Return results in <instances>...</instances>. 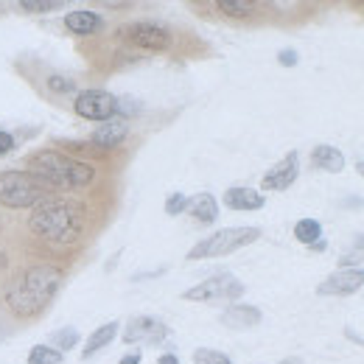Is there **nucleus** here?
I'll return each mask as SVG.
<instances>
[{
  "instance_id": "5",
  "label": "nucleus",
  "mask_w": 364,
  "mask_h": 364,
  "mask_svg": "<svg viewBox=\"0 0 364 364\" xmlns=\"http://www.w3.org/2000/svg\"><path fill=\"white\" fill-rule=\"evenodd\" d=\"M46 196L48 191L28 171H20V168L0 171V205L11 210H23V208L40 205Z\"/></svg>"
},
{
  "instance_id": "7",
  "label": "nucleus",
  "mask_w": 364,
  "mask_h": 364,
  "mask_svg": "<svg viewBox=\"0 0 364 364\" xmlns=\"http://www.w3.org/2000/svg\"><path fill=\"white\" fill-rule=\"evenodd\" d=\"M118 40H124L127 46L140 48V50H151V53H160V50H168L174 37L171 31L163 26V23H154V20H135V23H127L118 28Z\"/></svg>"
},
{
  "instance_id": "25",
  "label": "nucleus",
  "mask_w": 364,
  "mask_h": 364,
  "mask_svg": "<svg viewBox=\"0 0 364 364\" xmlns=\"http://www.w3.org/2000/svg\"><path fill=\"white\" fill-rule=\"evenodd\" d=\"M182 210H188V196L185 193H168V199H166V213L168 216H180Z\"/></svg>"
},
{
  "instance_id": "18",
  "label": "nucleus",
  "mask_w": 364,
  "mask_h": 364,
  "mask_svg": "<svg viewBox=\"0 0 364 364\" xmlns=\"http://www.w3.org/2000/svg\"><path fill=\"white\" fill-rule=\"evenodd\" d=\"M118 328H121V325H118L115 319H112V322H104L101 328H95L90 333V339H87V345H85V350H82V359H92L101 348H107V345L118 336Z\"/></svg>"
},
{
  "instance_id": "37",
  "label": "nucleus",
  "mask_w": 364,
  "mask_h": 364,
  "mask_svg": "<svg viewBox=\"0 0 364 364\" xmlns=\"http://www.w3.org/2000/svg\"><path fill=\"white\" fill-rule=\"evenodd\" d=\"M277 364H303V359H283V362H277Z\"/></svg>"
},
{
  "instance_id": "26",
  "label": "nucleus",
  "mask_w": 364,
  "mask_h": 364,
  "mask_svg": "<svg viewBox=\"0 0 364 364\" xmlns=\"http://www.w3.org/2000/svg\"><path fill=\"white\" fill-rule=\"evenodd\" d=\"M48 87H50L53 92H73L76 90V85H73L68 76H50V79H48Z\"/></svg>"
},
{
  "instance_id": "34",
  "label": "nucleus",
  "mask_w": 364,
  "mask_h": 364,
  "mask_svg": "<svg viewBox=\"0 0 364 364\" xmlns=\"http://www.w3.org/2000/svg\"><path fill=\"white\" fill-rule=\"evenodd\" d=\"M353 247H356V252H364V232H359V235H356Z\"/></svg>"
},
{
  "instance_id": "6",
  "label": "nucleus",
  "mask_w": 364,
  "mask_h": 364,
  "mask_svg": "<svg viewBox=\"0 0 364 364\" xmlns=\"http://www.w3.org/2000/svg\"><path fill=\"white\" fill-rule=\"evenodd\" d=\"M244 294V283L230 272L210 274L208 280L191 286L182 291V300H191V303H235L238 297Z\"/></svg>"
},
{
  "instance_id": "19",
  "label": "nucleus",
  "mask_w": 364,
  "mask_h": 364,
  "mask_svg": "<svg viewBox=\"0 0 364 364\" xmlns=\"http://www.w3.org/2000/svg\"><path fill=\"white\" fill-rule=\"evenodd\" d=\"M216 9L228 17H250L261 9V3H252V0H219Z\"/></svg>"
},
{
  "instance_id": "35",
  "label": "nucleus",
  "mask_w": 364,
  "mask_h": 364,
  "mask_svg": "<svg viewBox=\"0 0 364 364\" xmlns=\"http://www.w3.org/2000/svg\"><path fill=\"white\" fill-rule=\"evenodd\" d=\"M6 267H9V258H6V252H3V250H0V272H3V269H6Z\"/></svg>"
},
{
  "instance_id": "38",
  "label": "nucleus",
  "mask_w": 364,
  "mask_h": 364,
  "mask_svg": "<svg viewBox=\"0 0 364 364\" xmlns=\"http://www.w3.org/2000/svg\"><path fill=\"white\" fill-rule=\"evenodd\" d=\"M356 168H359V174L364 177V160H359V163H356Z\"/></svg>"
},
{
  "instance_id": "20",
  "label": "nucleus",
  "mask_w": 364,
  "mask_h": 364,
  "mask_svg": "<svg viewBox=\"0 0 364 364\" xmlns=\"http://www.w3.org/2000/svg\"><path fill=\"white\" fill-rule=\"evenodd\" d=\"M294 238H297L300 244L311 247V244H317L319 238H322V225H319L317 219H300V222L294 225Z\"/></svg>"
},
{
  "instance_id": "28",
  "label": "nucleus",
  "mask_w": 364,
  "mask_h": 364,
  "mask_svg": "<svg viewBox=\"0 0 364 364\" xmlns=\"http://www.w3.org/2000/svg\"><path fill=\"white\" fill-rule=\"evenodd\" d=\"M277 62H280L283 68H294V65L300 62V56H297V50H294V48H283V50L277 53Z\"/></svg>"
},
{
  "instance_id": "21",
  "label": "nucleus",
  "mask_w": 364,
  "mask_h": 364,
  "mask_svg": "<svg viewBox=\"0 0 364 364\" xmlns=\"http://www.w3.org/2000/svg\"><path fill=\"white\" fill-rule=\"evenodd\" d=\"M26 362L28 364H62L65 362V353H59V350L50 348V345H34V348L28 350Z\"/></svg>"
},
{
  "instance_id": "30",
  "label": "nucleus",
  "mask_w": 364,
  "mask_h": 364,
  "mask_svg": "<svg viewBox=\"0 0 364 364\" xmlns=\"http://www.w3.org/2000/svg\"><path fill=\"white\" fill-rule=\"evenodd\" d=\"M11 149H14V137L9 132H0V157H6Z\"/></svg>"
},
{
  "instance_id": "29",
  "label": "nucleus",
  "mask_w": 364,
  "mask_h": 364,
  "mask_svg": "<svg viewBox=\"0 0 364 364\" xmlns=\"http://www.w3.org/2000/svg\"><path fill=\"white\" fill-rule=\"evenodd\" d=\"M118 112L121 115H137L140 112V104H137L135 98H129V95L127 98H118Z\"/></svg>"
},
{
  "instance_id": "31",
  "label": "nucleus",
  "mask_w": 364,
  "mask_h": 364,
  "mask_svg": "<svg viewBox=\"0 0 364 364\" xmlns=\"http://www.w3.org/2000/svg\"><path fill=\"white\" fill-rule=\"evenodd\" d=\"M118 364H140V350H132V353H127L124 359Z\"/></svg>"
},
{
  "instance_id": "8",
  "label": "nucleus",
  "mask_w": 364,
  "mask_h": 364,
  "mask_svg": "<svg viewBox=\"0 0 364 364\" xmlns=\"http://www.w3.org/2000/svg\"><path fill=\"white\" fill-rule=\"evenodd\" d=\"M73 109L85 121L107 124L118 115V98L107 90H82L73 101Z\"/></svg>"
},
{
  "instance_id": "22",
  "label": "nucleus",
  "mask_w": 364,
  "mask_h": 364,
  "mask_svg": "<svg viewBox=\"0 0 364 364\" xmlns=\"http://www.w3.org/2000/svg\"><path fill=\"white\" fill-rule=\"evenodd\" d=\"M50 342H53V348H56L59 353H65V350L76 348V342H79V331H76V328H59V331L50 333Z\"/></svg>"
},
{
  "instance_id": "11",
  "label": "nucleus",
  "mask_w": 364,
  "mask_h": 364,
  "mask_svg": "<svg viewBox=\"0 0 364 364\" xmlns=\"http://www.w3.org/2000/svg\"><path fill=\"white\" fill-rule=\"evenodd\" d=\"M297 177H300V157H297V151H289L280 163H274L272 168L264 174L261 188L264 191H286V188L294 185Z\"/></svg>"
},
{
  "instance_id": "9",
  "label": "nucleus",
  "mask_w": 364,
  "mask_h": 364,
  "mask_svg": "<svg viewBox=\"0 0 364 364\" xmlns=\"http://www.w3.org/2000/svg\"><path fill=\"white\" fill-rule=\"evenodd\" d=\"M168 336V325L163 319L149 317V314H140V317H132L124 328V342L127 345H157Z\"/></svg>"
},
{
  "instance_id": "13",
  "label": "nucleus",
  "mask_w": 364,
  "mask_h": 364,
  "mask_svg": "<svg viewBox=\"0 0 364 364\" xmlns=\"http://www.w3.org/2000/svg\"><path fill=\"white\" fill-rule=\"evenodd\" d=\"M261 309L255 306H247V303H235V306H228L222 311V325L225 328H232V331H250L255 325H261Z\"/></svg>"
},
{
  "instance_id": "27",
  "label": "nucleus",
  "mask_w": 364,
  "mask_h": 364,
  "mask_svg": "<svg viewBox=\"0 0 364 364\" xmlns=\"http://www.w3.org/2000/svg\"><path fill=\"white\" fill-rule=\"evenodd\" d=\"M339 267L342 269H362V252H345L339 258Z\"/></svg>"
},
{
  "instance_id": "36",
  "label": "nucleus",
  "mask_w": 364,
  "mask_h": 364,
  "mask_svg": "<svg viewBox=\"0 0 364 364\" xmlns=\"http://www.w3.org/2000/svg\"><path fill=\"white\" fill-rule=\"evenodd\" d=\"M311 250H314V252H322V250H325V241H322V238H319L317 244H311Z\"/></svg>"
},
{
  "instance_id": "2",
  "label": "nucleus",
  "mask_w": 364,
  "mask_h": 364,
  "mask_svg": "<svg viewBox=\"0 0 364 364\" xmlns=\"http://www.w3.org/2000/svg\"><path fill=\"white\" fill-rule=\"evenodd\" d=\"M62 286V269L53 264H34L17 274L6 291V306L14 317L28 319L46 311Z\"/></svg>"
},
{
  "instance_id": "17",
  "label": "nucleus",
  "mask_w": 364,
  "mask_h": 364,
  "mask_svg": "<svg viewBox=\"0 0 364 364\" xmlns=\"http://www.w3.org/2000/svg\"><path fill=\"white\" fill-rule=\"evenodd\" d=\"M311 166L317 171H328V174H339L345 168V154L336 149V146H328L322 143L311 151Z\"/></svg>"
},
{
  "instance_id": "12",
  "label": "nucleus",
  "mask_w": 364,
  "mask_h": 364,
  "mask_svg": "<svg viewBox=\"0 0 364 364\" xmlns=\"http://www.w3.org/2000/svg\"><path fill=\"white\" fill-rule=\"evenodd\" d=\"M127 137H129V124H127V118H112V121L101 124V127L92 132L90 143L95 149H101V151H115Z\"/></svg>"
},
{
  "instance_id": "16",
  "label": "nucleus",
  "mask_w": 364,
  "mask_h": 364,
  "mask_svg": "<svg viewBox=\"0 0 364 364\" xmlns=\"http://www.w3.org/2000/svg\"><path fill=\"white\" fill-rule=\"evenodd\" d=\"M188 213L199 225H213L219 219V202L213 193H196L193 199H188Z\"/></svg>"
},
{
  "instance_id": "32",
  "label": "nucleus",
  "mask_w": 364,
  "mask_h": 364,
  "mask_svg": "<svg viewBox=\"0 0 364 364\" xmlns=\"http://www.w3.org/2000/svg\"><path fill=\"white\" fill-rule=\"evenodd\" d=\"M345 336H348V339H353V342H359V345H364V336L362 333H356L353 328H345Z\"/></svg>"
},
{
  "instance_id": "14",
  "label": "nucleus",
  "mask_w": 364,
  "mask_h": 364,
  "mask_svg": "<svg viewBox=\"0 0 364 364\" xmlns=\"http://www.w3.org/2000/svg\"><path fill=\"white\" fill-rule=\"evenodd\" d=\"M65 28L76 37H92L104 28V20H101V14H95L90 9H76V11L65 14Z\"/></svg>"
},
{
  "instance_id": "24",
  "label": "nucleus",
  "mask_w": 364,
  "mask_h": 364,
  "mask_svg": "<svg viewBox=\"0 0 364 364\" xmlns=\"http://www.w3.org/2000/svg\"><path fill=\"white\" fill-rule=\"evenodd\" d=\"M193 364H232V362H230V356H225L222 350L199 348V350H193Z\"/></svg>"
},
{
  "instance_id": "10",
  "label": "nucleus",
  "mask_w": 364,
  "mask_h": 364,
  "mask_svg": "<svg viewBox=\"0 0 364 364\" xmlns=\"http://www.w3.org/2000/svg\"><path fill=\"white\" fill-rule=\"evenodd\" d=\"M364 289V269H339L328 274L317 286V294L322 297H348Z\"/></svg>"
},
{
  "instance_id": "15",
  "label": "nucleus",
  "mask_w": 364,
  "mask_h": 364,
  "mask_svg": "<svg viewBox=\"0 0 364 364\" xmlns=\"http://www.w3.org/2000/svg\"><path fill=\"white\" fill-rule=\"evenodd\" d=\"M225 205L230 210H261L267 205V196L255 188H244V185H235L225 191Z\"/></svg>"
},
{
  "instance_id": "3",
  "label": "nucleus",
  "mask_w": 364,
  "mask_h": 364,
  "mask_svg": "<svg viewBox=\"0 0 364 364\" xmlns=\"http://www.w3.org/2000/svg\"><path fill=\"white\" fill-rule=\"evenodd\" d=\"M28 174L40 182L46 191H62V193H70V191H85L95 182V166L85 163V160H76V157H68L56 149H43L37 154L28 157Z\"/></svg>"
},
{
  "instance_id": "1",
  "label": "nucleus",
  "mask_w": 364,
  "mask_h": 364,
  "mask_svg": "<svg viewBox=\"0 0 364 364\" xmlns=\"http://www.w3.org/2000/svg\"><path fill=\"white\" fill-rule=\"evenodd\" d=\"M28 228L48 244L68 247L85 235V210L68 196H46L40 205L31 208Z\"/></svg>"
},
{
  "instance_id": "23",
  "label": "nucleus",
  "mask_w": 364,
  "mask_h": 364,
  "mask_svg": "<svg viewBox=\"0 0 364 364\" xmlns=\"http://www.w3.org/2000/svg\"><path fill=\"white\" fill-rule=\"evenodd\" d=\"M20 9L31 14H48V11L62 9V0H20Z\"/></svg>"
},
{
  "instance_id": "4",
  "label": "nucleus",
  "mask_w": 364,
  "mask_h": 364,
  "mask_svg": "<svg viewBox=\"0 0 364 364\" xmlns=\"http://www.w3.org/2000/svg\"><path fill=\"white\" fill-rule=\"evenodd\" d=\"M261 238V230L258 228H225L216 230L213 235L202 238L196 247H191L188 252V261H208V258H225L238 252L241 247H250Z\"/></svg>"
},
{
  "instance_id": "33",
  "label": "nucleus",
  "mask_w": 364,
  "mask_h": 364,
  "mask_svg": "<svg viewBox=\"0 0 364 364\" xmlns=\"http://www.w3.org/2000/svg\"><path fill=\"white\" fill-rule=\"evenodd\" d=\"M157 364H180V359H177L174 353H163V356H160V362H157Z\"/></svg>"
}]
</instances>
